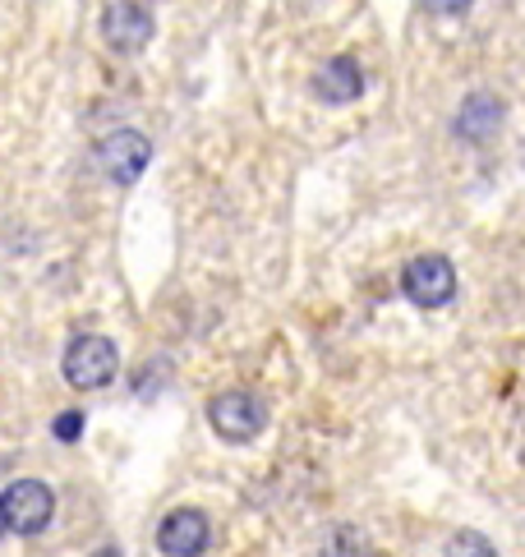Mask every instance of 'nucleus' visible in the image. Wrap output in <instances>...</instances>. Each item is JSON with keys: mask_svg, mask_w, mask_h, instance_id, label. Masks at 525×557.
Returning <instances> with one entry per match:
<instances>
[{"mask_svg": "<svg viewBox=\"0 0 525 557\" xmlns=\"http://www.w3.org/2000/svg\"><path fill=\"white\" fill-rule=\"evenodd\" d=\"M208 424H212V433L221 437V443L245 447L262 433V424H268V406H262L258 392L231 387V392H221L208 401Z\"/></svg>", "mask_w": 525, "mask_h": 557, "instance_id": "f257e3e1", "label": "nucleus"}, {"mask_svg": "<svg viewBox=\"0 0 525 557\" xmlns=\"http://www.w3.org/2000/svg\"><path fill=\"white\" fill-rule=\"evenodd\" d=\"M120 369V350L111 336H97V332H84L74 336L70 350H65V383L74 392H97L107 387Z\"/></svg>", "mask_w": 525, "mask_h": 557, "instance_id": "f03ea898", "label": "nucleus"}, {"mask_svg": "<svg viewBox=\"0 0 525 557\" xmlns=\"http://www.w3.org/2000/svg\"><path fill=\"white\" fill-rule=\"evenodd\" d=\"M148 162H152V138L144 129H111L97 144V171L111 185H134L148 171Z\"/></svg>", "mask_w": 525, "mask_h": 557, "instance_id": "7ed1b4c3", "label": "nucleus"}, {"mask_svg": "<svg viewBox=\"0 0 525 557\" xmlns=\"http://www.w3.org/2000/svg\"><path fill=\"white\" fill-rule=\"evenodd\" d=\"M0 516H5V530L14 534H42L56 516V493L42 480H14L0 493Z\"/></svg>", "mask_w": 525, "mask_h": 557, "instance_id": "20e7f679", "label": "nucleus"}, {"mask_svg": "<svg viewBox=\"0 0 525 557\" xmlns=\"http://www.w3.org/2000/svg\"><path fill=\"white\" fill-rule=\"evenodd\" d=\"M401 290H406L419 309H442V305H452V295H456V268L442 253H419L406 263V272H401Z\"/></svg>", "mask_w": 525, "mask_h": 557, "instance_id": "39448f33", "label": "nucleus"}, {"mask_svg": "<svg viewBox=\"0 0 525 557\" xmlns=\"http://www.w3.org/2000/svg\"><path fill=\"white\" fill-rule=\"evenodd\" d=\"M212 544V525L198 507H175L167 521L157 525V548L161 557H204Z\"/></svg>", "mask_w": 525, "mask_h": 557, "instance_id": "423d86ee", "label": "nucleus"}, {"mask_svg": "<svg viewBox=\"0 0 525 557\" xmlns=\"http://www.w3.org/2000/svg\"><path fill=\"white\" fill-rule=\"evenodd\" d=\"M152 14L148 5H138V0H111L107 14H102V37L107 47L120 51V55H134L152 42Z\"/></svg>", "mask_w": 525, "mask_h": 557, "instance_id": "0eeeda50", "label": "nucleus"}, {"mask_svg": "<svg viewBox=\"0 0 525 557\" xmlns=\"http://www.w3.org/2000/svg\"><path fill=\"white\" fill-rule=\"evenodd\" d=\"M502 121H508V107H502L493 92H471L466 102H461V111L452 115V134L461 144L479 148V144H493Z\"/></svg>", "mask_w": 525, "mask_h": 557, "instance_id": "6e6552de", "label": "nucleus"}, {"mask_svg": "<svg viewBox=\"0 0 525 557\" xmlns=\"http://www.w3.org/2000/svg\"><path fill=\"white\" fill-rule=\"evenodd\" d=\"M365 92V70H359L355 55H332L322 61L314 74V97L322 107H351Z\"/></svg>", "mask_w": 525, "mask_h": 557, "instance_id": "1a4fd4ad", "label": "nucleus"}, {"mask_svg": "<svg viewBox=\"0 0 525 557\" xmlns=\"http://www.w3.org/2000/svg\"><path fill=\"white\" fill-rule=\"evenodd\" d=\"M442 557H498V548L484 540L479 530H456L448 540V548H442Z\"/></svg>", "mask_w": 525, "mask_h": 557, "instance_id": "9d476101", "label": "nucleus"}, {"mask_svg": "<svg viewBox=\"0 0 525 557\" xmlns=\"http://www.w3.org/2000/svg\"><path fill=\"white\" fill-rule=\"evenodd\" d=\"M78 433H84V410L56 414V437H60V443H78Z\"/></svg>", "mask_w": 525, "mask_h": 557, "instance_id": "9b49d317", "label": "nucleus"}, {"mask_svg": "<svg viewBox=\"0 0 525 557\" xmlns=\"http://www.w3.org/2000/svg\"><path fill=\"white\" fill-rule=\"evenodd\" d=\"M475 5V0H419V10H429L438 18H456V14H466Z\"/></svg>", "mask_w": 525, "mask_h": 557, "instance_id": "f8f14e48", "label": "nucleus"}, {"mask_svg": "<svg viewBox=\"0 0 525 557\" xmlns=\"http://www.w3.org/2000/svg\"><path fill=\"white\" fill-rule=\"evenodd\" d=\"M93 557H125V553H120V548H111V544H107V548H97Z\"/></svg>", "mask_w": 525, "mask_h": 557, "instance_id": "ddd939ff", "label": "nucleus"}, {"mask_svg": "<svg viewBox=\"0 0 525 557\" xmlns=\"http://www.w3.org/2000/svg\"><path fill=\"white\" fill-rule=\"evenodd\" d=\"M0 540H5V516H0Z\"/></svg>", "mask_w": 525, "mask_h": 557, "instance_id": "4468645a", "label": "nucleus"}]
</instances>
